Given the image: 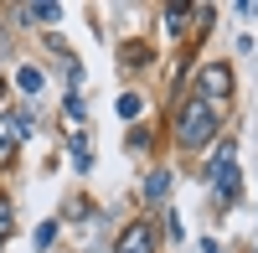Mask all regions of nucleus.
<instances>
[{"instance_id":"obj_1","label":"nucleus","mask_w":258,"mask_h":253,"mask_svg":"<svg viewBox=\"0 0 258 253\" xmlns=\"http://www.w3.org/2000/svg\"><path fill=\"white\" fill-rule=\"evenodd\" d=\"M217 135V109L202 98H186V109L176 114V140L186 145V150H202V145Z\"/></svg>"},{"instance_id":"obj_2","label":"nucleus","mask_w":258,"mask_h":253,"mask_svg":"<svg viewBox=\"0 0 258 253\" xmlns=\"http://www.w3.org/2000/svg\"><path fill=\"white\" fill-rule=\"evenodd\" d=\"M197 98L202 103H212V109H217V103H227L232 98V68H227V62H207V68L197 73Z\"/></svg>"},{"instance_id":"obj_3","label":"nucleus","mask_w":258,"mask_h":253,"mask_svg":"<svg viewBox=\"0 0 258 253\" xmlns=\"http://www.w3.org/2000/svg\"><path fill=\"white\" fill-rule=\"evenodd\" d=\"M212 181H217V197L222 202H238L243 176H238V160H232V145H222V150L212 155Z\"/></svg>"},{"instance_id":"obj_4","label":"nucleus","mask_w":258,"mask_h":253,"mask_svg":"<svg viewBox=\"0 0 258 253\" xmlns=\"http://www.w3.org/2000/svg\"><path fill=\"white\" fill-rule=\"evenodd\" d=\"M114 253H155V233L145 222H129L119 233V243H114Z\"/></svg>"},{"instance_id":"obj_5","label":"nucleus","mask_w":258,"mask_h":253,"mask_svg":"<svg viewBox=\"0 0 258 253\" xmlns=\"http://www.w3.org/2000/svg\"><path fill=\"white\" fill-rule=\"evenodd\" d=\"M26 130H31V119L26 114H0V160H6L21 140H26Z\"/></svg>"},{"instance_id":"obj_6","label":"nucleus","mask_w":258,"mask_h":253,"mask_svg":"<svg viewBox=\"0 0 258 253\" xmlns=\"http://www.w3.org/2000/svg\"><path fill=\"white\" fill-rule=\"evenodd\" d=\"M62 16V6H47V0H36V6H21V21H31V26H52Z\"/></svg>"},{"instance_id":"obj_7","label":"nucleus","mask_w":258,"mask_h":253,"mask_svg":"<svg viewBox=\"0 0 258 253\" xmlns=\"http://www.w3.org/2000/svg\"><path fill=\"white\" fill-rule=\"evenodd\" d=\"M16 88H21V93H41V73H36V68H21V73H16Z\"/></svg>"},{"instance_id":"obj_8","label":"nucleus","mask_w":258,"mask_h":253,"mask_svg":"<svg viewBox=\"0 0 258 253\" xmlns=\"http://www.w3.org/2000/svg\"><path fill=\"white\" fill-rule=\"evenodd\" d=\"M165 186H170V176L155 171V176H150V186H145V197H150V202H165Z\"/></svg>"},{"instance_id":"obj_9","label":"nucleus","mask_w":258,"mask_h":253,"mask_svg":"<svg viewBox=\"0 0 258 253\" xmlns=\"http://www.w3.org/2000/svg\"><path fill=\"white\" fill-rule=\"evenodd\" d=\"M140 109H145L140 93H124V98H119V114H124V119H140Z\"/></svg>"},{"instance_id":"obj_10","label":"nucleus","mask_w":258,"mask_h":253,"mask_svg":"<svg viewBox=\"0 0 258 253\" xmlns=\"http://www.w3.org/2000/svg\"><path fill=\"white\" fill-rule=\"evenodd\" d=\"M186 16H191L186 6H170V11H165V21H170V31H176V36L186 31Z\"/></svg>"},{"instance_id":"obj_11","label":"nucleus","mask_w":258,"mask_h":253,"mask_svg":"<svg viewBox=\"0 0 258 253\" xmlns=\"http://www.w3.org/2000/svg\"><path fill=\"white\" fill-rule=\"evenodd\" d=\"M6 238H11V202L0 197V243H6Z\"/></svg>"},{"instance_id":"obj_12","label":"nucleus","mask_w":258,"mask_h":253,"mask_svg":"<svg viewBox=\"0 0 258 253\" xmlns=\"http://www.w3.org/2000/svg\"><path fill=\"white\" fill-rule=\"evenodd\" d=\"M52 238H57V222H41V227H36V248H47Z\"/></svg>"},{"instance_id":"obj_13","label":"nucleus","mask_w":258,"mask_h":253,"mask_svg":"<svg viewBox=\"0 0 258 253\" xmlns=\"http://www.w3.org/2000/svg\"><path fill=\"white\" fill-rule=\"evenodd\" d=\"M238 16H258V0H243V6H238Z\"/></svg>"},{"instance_id":"obj_14","label":"nucleus","mask_w":258,"mask_h":253,"mask_svg":"<svg viewBox=\"0 0 258 253\" xmlns=\"http://www.w3.org/2000/svg\"><path fill=\"white\" fill-rule=\"evenodd\" d=\"M0 93H6V83H0Z\"/></svg>"}]
</instances>
